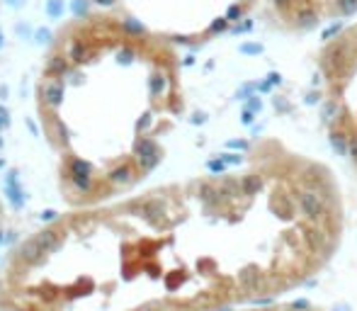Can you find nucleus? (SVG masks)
I'll return each instance as SVG.
<instances>
[{"mask_svg": "<svg viewBox=\"0 0 357 311\" xmlns=\"http://www.w3.org/2000/svg\"><path fill=\"white\" fill-rule=\"evenodd\" d=\"M41 256H44V251H41L32 238H29L27 243H22V248H20V258H22L25 263H39Z\"/></svg>", "mask_w": 357, "mask_h": 311, "instance_id": "7ed1b4c3", "label": "nucleus"}, {"mask_svg": "<svg viewBox=\"0 0 357 311\" xmlns=\"http://www.w3.org/2000/svg\"><path fill=\"white\" fill-rule=\"evenodd\" d=\"M0 243H3V233H0Z\"/></svg>", "mask_w": 357, "mask_h": 311, "instance_id": "2eb2a0df", "label": "nucleus"}, {"mask_svg": "<svg viewBox=\"0 0 357 311\" xmlns=\"http://www.w3.org/2000/svg\"><path fill=\"white\" fill-rule=\"evenodd\" d=\"M129 180H131V168L129 165H119L110 173V182H114V185H124Z\"/></svg>", "mask_w": 357, "mask_h": 311, "instance_id": "20e7f679", "label": "nucleus"}, {"mask_svg": "<svg viewBox=\"0 0 357 311\" xmlns=\"http://www.w3.org/2000/svg\"><path fill=\"white\" fill-rule=\"evenodd\" d=\"M333 146L340 151V153H345V144H343V139H340V136H333Z\"/></svg>", "mask_w": 357, "mask_h": 311, "instance_id": "1a4fd4ad", "label": "nucleus"}, {"mask_svg": "<svg viewBox=\"0 0 357 311\" xmlns=\"http://www.w3.org/2000/svg\"><path fill=\"white\" fill-rule=\"evenodd\" d=\"M97 3H112V0H97Z\"/></svg>", "mask_w": 357, "mask_h": 311, "instance_id": "ddd939ff", "label": "nucleus"}, {"mask_svg": "<svg viewBox=\"0 0 357 311\" xmlns=\"http://www.w3.org/2000/svg\"><path fill=\"white\" fill-rule=\"evenodd\" d=\"M357 8V0H340V10L343 13H352Z\"/></svg>", "mask_w": 357, "mask_h": 311, "instance_id": "0eeeda50", "label": "nucleus"}, {"mask_svg": "<svg viewBox=\"0 0 357 311\" xmlns=\"http://www.w3.org/2000/svg\"><path fill=\"white\" fill-rule=\"evenodd\" d=\"M8 311H22V309H8Z\"/></svg>", "mask_w": 357, "mask_h": 311, "instance_id": "4468645a", "label": "nucleus"}, {"mask_svg": "<svg viewBox=\"0 0 357 311\" xmlns=\"http://www.w3.org/2000/svg\"><path fill=\"white\" fill-rule=\"evenodd\" d=\"M90 173H93V165H88V163L83 161H73V177H83V180H90Z\"/></svg>", "mask_w": 357, "mask_h": 311, "instance_id": "39448f33", "label": "nucleus"}, {"mask_svg": "<svg viewBox=\"0 0 357 311\" xmlns=\"http://www.w3.org/2000/svg\"><path fill=\"white\" fill-rule=\"evenodd\" d=\"M49 13H51V15L61 13V3H58V0H51V3H49Z\"/></svg>", "mask_w": 357, "mask_h": 311, "instance_id": "6e6552de", "label": "nucleus"}, {"mask_svg": "<svg viewBox=\"0 0 357 311\" xmlns=\"http://www.w3.org/2000/svg\"><path fill=\"white\" fill-rule=\"evenodd\" d=\"M41 219H44V221H51V219H56V212L49 209V212H44V214H41Z\"/></svg>", "mask_w": 357, "mask_h": 311, "instance_id": "f8f14e48", "label": "nucleus"}, {"mask_svg": "<svg viewBox=\"0 0 357 311\" xmlns=\"http://www.w3.org/2000/svg\"><path fill=\"white\" fill-rule=\"evenodd\" d=\"M44 100H46L49 105H56V102L61 100V85H58V83L46 85V90H44Z\"/></svg>", "mask_w": 357, "mask_h": 311, "instance_id": "423d86ee", "label": "nucleus"}, {"mask_svg": "<svg viewBox=\"0 0 357 311\" xmlns=\"http://www.w3.org/2000/svg\"><path fill=\"white\" fill-rule=\"evenodd\" d=\"M146 311H158V309H146Z\"/></svg>", "mask_w": 357, "mask_h": 311, "instance_id": "dca6fc26", "label": "nucleus"}, {"mask_svg": "<svg viewBox=\"0 0 357 311\" xmlns=\"http://www.w3.org/2000/svg\"><path fill=\"white\" fill-rule=\"evenodd\" d=\"M32 241L39 245L44 253H51V251H56V248L61 245V233L54 231V229H44V231H39Z\"/></svg>", "mask_w": 357, "mask_h": 311, "instance_id": "f03ea898", "label": "nucleus"}, {"mask_svg": "<svg viewBox=\"0 0 357 311\" xmlns=\"http://www.w3.org/2000/svg\"><path fill=\"white\" fill-rule=\"evenodd\" d=\"M51 71L61 73V71H63V61H51Z\"/></svg>", "mask_w": 357, "mask_h": 311, "instance_id": "9b49d317", "label": "nucleus"}, {"mask_svg": "<svg viewBox=\"0 0 357 311\" xmlns=\"http://www.w3.org/2000/svg\"><path fill=\"white\" fill-rule=\"evenodd\" d=\"M350 153H352V158L357 161V136L352 139V141H350Z\"/></svg>", "mask_w": 357, "mask_h": 311, "instance_id": "9d476101", "label": "nucleus"}, {"mask_svg": "<svg viewBox=\"0 0 357 311\" xmlns=\"http://www.w3.org/2000/svg\"><path fill=\"white\" fill-rule=\"evenodd\" d=\"M297 202H299L302 212L309 219L318 221V219L326 217V207H323V202H321V197H318L316 192H309V190H306V192H299V195H297Z\"/></svg>", "mask_w": 357, "mask_h": 311, "instance_id": "f257e3e1", "label": "nucleus"}]
</instances>
